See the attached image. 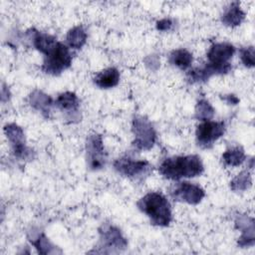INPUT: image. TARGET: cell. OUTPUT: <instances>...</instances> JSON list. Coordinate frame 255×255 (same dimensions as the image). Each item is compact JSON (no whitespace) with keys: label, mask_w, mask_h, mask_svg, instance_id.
I'll use <instances>...</instances> for the list:
<instances>
[{"label":"cell","mask_w":255,"mask_h":255,"mask_svg":"<svg viewBox=\"0 0 255 255\" xmlns=\"http://www.w3.org/2000/svg\"><path fill=\"white\" fill-rule=\"evenodd\" d=\"M158 170L165 178L178 180L183 177H194L200 175L203 172L204 167L198 155L189 154L164 159L160 163Z\"/></svg>","instance_id":"cell-1"},{"label":"cell","mask_w":255,"mask_h":255,"mask_svg":"<svg viewBox=\"0 0 255 255\" xmlns=\"http://www.w3.org/2000/svg\"><path fill=\"white\" fill-rule=\"evenodd\" d=\"M138 209L146 214L151 224L156 226H168L172 219L170 203L160 192H149L136 203Z\"/></svg>","instance_id":"cell-2"},{"label":"cell","mask_w":255,"mask_h":255,"mask_svg":"<svg viewBox=\"0 0 255 255\" xmlns=\"http://www.w3.org/2000/svg\"><path fill=\"white\" fill-rule=\"evenodd\" d=\"M72 64V54L69 48L61 42L57 44L45 55L42 70L50 75L58 76Z\"/></svg>","instance_id":"cell-3"},{"label":"cell","mask_w":255,"mask_h":255,"mask_svg":"<svg viewBox=\"0 0 255 255\" xmlns=\"http://www.w3.org/2000/svg\"><path fill=\"white\" fill-rule=\"evenodd\" d=\"M131 130L134 135L132 144L136 149L148 150L154 145L156 132L152 124L145 117H134L132 120Z\"/></svg>","instance_id":"cell-4"},{"label":"cell","mask_w":255,"mask_h":255,"mask_svg":"<svg viewBox=\"0 0 255 255\" xmlns=\"http://www.w3.org/2000/svg\"><path fill=\"white\" fill-rule=\"evenodd\" d=\"M115 169L129 178L141 179L152 171V165L146 160H136L130 157H121L114 162Z\"/></svg>","instance_id":"cell-5"},{"label":"cell","mask_w":255,"mask_h":255,"mask_svg":"<svg viewBox=\"0 0 255 255\" xmlns=\"http://www.w3.org/2000/svg\"><path fill=\"white\" fill-rule=\"evenodd\" d=\"M87 163L90 169L98 170L105 166L107 153L105 150L102 135L99 133H92L88 136L86 142Z\"/></svg>","instance_id":"cell-6"},{"label":"cell","mask_w":255,"mask_h":255,"mask_svg":"<svg viewBox=\"0 0 255 255\" xmlns=\"http://www.w3.org/2000/svg\"><path fill=\"white\" fill-rule=\"evenodd\" d=\"M224 131L225 124L223 122L205 121L197 126L195 132L197 143L203 148H210L223 135Z\"/></svg>","instance_id":"cell-7"},{"label":"cell","mask_w":255,"mask_h":255,"mask_svg":"<svg viewBox=\"0 0 255 255\" xmlns=\"http://www.w3.org/2000/svg\"><path fill=\"white\" fill-rule=\"evenodd\" d=\"M99 232L101 247L103 249H108L107 253L124 250L128 245V241L123 236L121 230L113 225L104 224L100 227Z\"/></svg>","instance_id":"cell-8"},{"label":"cell","mask_w":255,"mask_h":255,"mask_svg":"<svg viewBox=\"0 0 255 255\" xmlns=\"http://www.w3.org/2000/svg\"><path fill=\"white\" fill-rule=\"evenodd\" d=\"M4 132L11 144L14 155L18 158L25 159L31 155V149L26 145L25 135L22 128L16 124H8L4 127Z\"/></svg>","instance_id":"cell-9"},{"label":"cell","mask_w":255,"mask_h":255,"mask_svg":"<svg viewBox=\"0 0 255 255\" xmlns=\"http://www.w3.org/2000/svg\"><path fill=\"white\" fill-rule=\"evenodd\" d=\"M204 190L196 184L190 183L188 181L179 182L172 190L171 196L174 200L186 202L188 204H197L204 197Z\"/></svg>","instance_id":"cell-10"},{"label":"cell","mask_w":255,"mask_h":255,"mask_svg":"<svg viewBox=\"0 0 255 255\" xmlns=\"http://www.w3.org/2000/svg\"><path fill=\"white\" fill-rule=\"evenodd\" d=\"M235 227L242 232L238 239L240 247H251L255 244V228L254 219L247 215H238L235 219Z\"/></svg>","instance_id":"cell-11"},{"label":"cell","mask_w":255,"mask_h":255,"mask_svg":"<svg viewBox=\"0 0 255 255\" xmlns=\"http://www.w3.org/2000/svg\"><path fill=\"white\" fill-rule=\"evenodd\" d=\"M231 70V65L226 64V65H213V64H206L205 66L201 68H195L193 70H190L187 73V79L191 83H196V82H204L208 80L211 76L213 75H222L226 74Z\"/></svg>","instance_id":"cell-12"},{"label":"cell","mask_w":255,"mask_h":255,"mask_svg":"<svg viewBox=\"0 0 255 255\" xmlns=\"http://www.w3.org/2000/svg\"><path fill=\"white\" fill-rule=\"evenodd\" d=\"M234 53L235 48L233 45L229 43H215L209 48L207 58L210 64L221 66L229 64V60Z\"/></svg>","instance_id":"cell-13"},{"label":"cell","mask_w":255,"mask_h":255,"mask_svg":"<svg viewBox=\"0 0 255 255\" xmlns=\"http://www.w3.org/2000/svg\"><path fill=\"white\" fill-rule=\"evenodd\" d=\"M56 106L66 114L70 120H79V105L80 101L75 93L65 92L58 96L55 102Z\"/></svg>","instance_id":"cell-14"},{"label":"cell","mask_w":255,"mask_h":255,"mask_svg":"<svg viewBox=\"0 0 255 255\" xmlns=\"http://www.w3.org/2000/svg\"><path fill=\"white\" fill-rule=\"evenodd\" d=\"M29 103L34 109L39 111L45 118L49 117L53 102L51 97H49L47 94L43 93L42 91L35 90L29 96Z\"/></svg>","instance_id":"cell-15"},{"label":"cell","mask_w":255,"mask_h":255,"mask_svg":"<svg viewBox=\"0 0 255 255\" xmlns=\"http://www.w3.org/2000/svg\"><path fill=\"white\" fill-rule=\"evenodd\" d=\"M245 18V13L240 7L239 2H232L224 11L221 21L228 27H236L240 25Z\"/></svg>","instance_id":"cell-16"},{"label":"cell","mask_w":255,"mask_h":255,"mask_svg":"<svg viewBox=\"0 0 255 255\" xmlns=\"http://www.w3.org/2000/svg\"><path fill=\"white\" fill-rule=\"evenodd\" d=\"M120 82V72L117 68L111 67L100 72L94 79V83L101 89L116 87Z\"/></svg>","instance_id":"cell-17"},{"label":"cell","mask_w":255,"mask_h":255,"mask_svg":"<svg viewBox=\"0 0 255 255\" xmlns=\"http://www.w3.org/2000/svg\"><path fill=\"white\" fill-rule=\"evenodd\" d=\"M192 55L185 49L173 50L169 55V62L180 70H186L192 63Z\"/></svg>","instance_id":"cell-18"},{"label":"cell","mask_w":255,"mask_h":255,"mask_svg":"<svg viewBox=\"0 0 255 255\" xmlns=\"http://www.w3.org/2000/svg\"><path fill=\"white\" fill-rule=\"evenodd\" d=\"M222 159L226 165L238 166L244 162L246 155L241 146H233L225 150L222 154Z\"/></svg>","instance_id":"cell-19"},{"label":"cell","mask_w":255,"mask_h":255,"mask_svg":"<svg viewBox=\"0 0 255 255\" xmlns=\"http://www.w3.org/2000/svg\"><path fill=\"white\" fill-rule=\"evenodd\" d=\"M66 40L71 48L80 49L87 41V33L82 26H76L69 30Z\"/></svg>","instance_id":"cell-20"},{"label":"cell","mask_w":255,"mask_h":255,"mask_svg":"<svg viewBox=\"0 0 255 255\" xmlns=\"http://www.w3.org/2000/svg\"><path fill=\"white\" fill-rule=\"evenodd\" d=\"M31 243L36 247L39 253L41 254H52L57 253L55 246L48 240L44 233H38L36 236L30 238Z\"/></svg>","instance_id":"cell-21"},{"label":"cell","mask_w":255,"mask_h":255,"mask_svg":"<svg viewBox=\"0 0 255 255\" xmlns=\"http://www.w3.org/2000/svg\"><path fill=\"white\" fill-rule=\"evenodd\" d=\"M252 185L251 174L248 170H243L238 173L230 182V188L233 191H243Z\"/></svg>","instance_id":"cell-22"},{"label":"cell","mask_w":255,"mask_h":255,"mask_svg":"<svg viewBox=\"0 0 255 255\" xmlns=\"http://www.w3.org/2000/svg\"><path fill=\"white\" fill-rule=\"evenodd\" d=\"M214 116V109L205 99H200L195 107V119L199 121H209Z\"/></svg>","instance_id":"cell-23"},{"label":"cell","mask_w":255,"mask_h":255,"mask_svg":"<svg viewBox=\"0 0 255 255\" xmlns=\"http://www.w3.org/2000/svg\"><path fill=\"white\" fill-rule=\"evenodd\" d=\"M241 61L247 68H253L255 65V51L253 46L243 48L240 51Z\"/></svg>","instance_id":"cell-24"},{"label":"cell","mask_w":255,"mask_h":255,"mask_svg":"<svg viewBox=\"0 0 255 255\" xmlns=\"http://www.w3.org/2000/svg\"><path fill=\"white\" fill-rule=\"evenodd\" d=\"M172 25H173V22L170 19L164 18L156 22V29L159 31H168L171 29Z\"/></svg>","instance_id":"cell-25"},{"label":"cell","mask_w":255,"mask_h":255,"mask_svg":"<svg viewBox=\"0 0 255 255\" xmlns=\"http://www.w3.org/2000/svg\"><path fill=\"white\" fill-rule=\"evenodd\" d=\"M222 99L226 101L229 105H236L239 103V99L234 95H225L224 97H222Z\"/></svg>","instance_id":"cell-26"}]
</instances>
